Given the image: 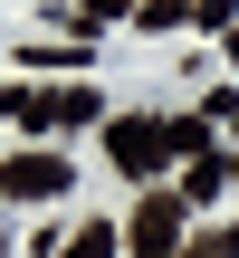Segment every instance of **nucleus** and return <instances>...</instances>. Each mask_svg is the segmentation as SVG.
<instances>
[{"instance_id": "0eeeda50", "label": "nucleus", "mask_w": 239, "mask_h": 258, "mask_svg": "<svg viewBox=\"0 0 239 258\" xmlns=\"http://www.w3.org/2000/svg\"><path fill=\"white\" fill-rule=\"evenodd\" d=\"M134 19H144V29H172V19H182V0H144Z\"/></svg>"}, {"instance_id": "f03ea898", "label": "nucleus", "mask_w": 239, "mask_h": 258, "mask_svg": "<svg viewBox=\"0 0 239 258\" xmlns=\"http://www.w3.org/2000/svg\"><path fill=\"white\" fill-rule=\"evenodd\" d=\"M182 211H192L182 191H144L134 220H125V249H134V258H182V249H192V239H182Z\"/></svg>"}, {"instance_id": "f257e3e1", "label": "nucleus", "mask_w": 239, "mask_h": 258, "mask_svg": "<svg viewBox=\"0 0 239 258\" xmlns=\"http://www.w3.org/2000/svg\"><path fill=\"white\" fill-rule=\"evenodd\" d=\"M105 153H115L125 182H153V172L172 163V124H163V115H115V124H105Z\"/></svg>"}, {"instance_id": "7ed1b4c3", "label": "nucleus", "mask_w": 239, "mask_h": 258, "mask_svg": "<svg viewBox=\"0 0 239 258\" xmlns=\"http://www.w3.org/2000/svg\"><path fill=\"white\" fill-rule=\"evenodd\" d=\"M77 172H67V153H10L0 163V201H57Z\"/></svg>"}, {"instance_id": "9d476101", "label": "nucleus", "mask_w": 239, "mask_h": 258, "mask_svg": "<svg viewBox=\"0 0 239 258\" xmlns=\"http://www.w3.org/2000/svg\"><path fill=\"white\" fill-rule=\"evenodd\" d=\"M201 249H211V258H239V220H230V230H211Z\"/></svg>"}, {"instance_id": "f8f14e48", "label": "nucleus", "mask_w": 239, "mask_h": 258, "mask_svg": "<svg viewBox=\"0 0 239 258\" xmlns=\"http://www.w3.org/2000/svg\"><path fill=\"white\" fill-rule=\"evenodd\" d=\"M182 258H211V249H201V239H192V249H182Z\"/></svg>"}, {"instance_id": "9b49d317", "label": "nucleus", "mask_w": 239, "mask_h": 258, "mask_svg": "<svg viewBox=\"0 0 239 258\" xmlns=\"http://www.w3.org/2000/svg\"><path fill=\"white\" fill-rule=\"evenodd\" d=\"M211 115H220V124H230V134H239V96H230V86L211 96Z\"/></svg>"}, {"instance_id": "20e7f679", "label": "nucleus", "mask_w": 239, "mask_h": 258, "mask_svg": "<svg viewBox=\"0 0 239 258\" xmlns=\"http://www.w3.org/2000/svg\"><path fill=\"white\" fill-rule=\"evenodd\" d=\"M96 115H105V96H96V86H38L19 124H38V134H57V124H96Z\"/></svg>"}, {"instance_id": "39448f33", "label": "nucleus", "mask_w": 239, "mask_h": 258, "mask_svg": "<svg viewBox=\"0 0 239 258\" xmlns=\"http://www.w3.org/2000/svg\"><path fill=\"white\" fill-rule=\"evenodd\" d=\"M172 191H182V201H220V191H230V163H220V153H201V163H182V182H172Z\"/></svg>"}, {"instance_id": "6e6552de", "label": "nucleus", "mask_w": 239, "mask_h": 258, "mask_svg": "<svg viewBox=\"0 0 239 258\" xmlns=\"http://www.w3.org/2000/svg\"><path fill=\"white\" fill-rule=\"evenodd\" d=\"M182 10H192L201 29H230V0H182Z\"/></svg>"}, {"instance_id": "423d86ee", "label": "nucleus", "mask_w": 239, "mask_h": 258, "mask_svg": "<svg viewBox=\"0 0 239 258\" xmlns=\"http://www.w3.org/2000/svg\"><path fill=\"white\" fill-rule=\"evenodd\" d=\"M57 258H115V220H86V230H77Z\"/></svg>"}, {"instance_id": "1a4fd4ad", "label": "nucleus", "mask_w": 239, "mask_h": 258, "mask_svg": "<svg viewBox=\"0 0 239 258\" xmlns=\"http://www.w3.org/2000/svg\"><path fill=\"white\" fill-rule=\"evenodd\" d=\"M144 0H86V19H134Z\"/></svg>"}]
</instances>
